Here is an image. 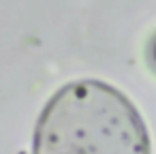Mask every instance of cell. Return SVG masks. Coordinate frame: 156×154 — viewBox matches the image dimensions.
Masks as SVG:
<instances>
[{
	"instance_id": "cell-1",
	"label": "cell",
	"mask_w": 156,
	"mask_h": 154,
	"mask_svg": "<svg viewBox=\"0 0 156 154\" xmlns=\"http://www.w3.org/2000/svg\"><path fill=\"white\" fill-rule=\"evenodd\" d=\"M150 56H152V60H154V64H156V39H154V43H152V49H150Z\"/></svg>"
}]
</instances>
